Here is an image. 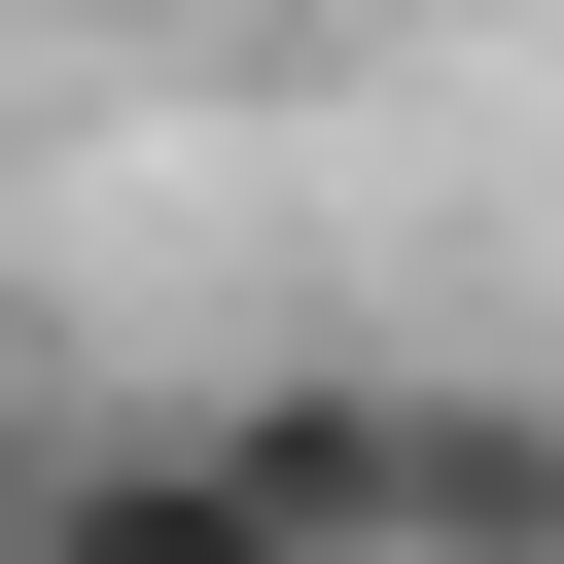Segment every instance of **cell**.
<instances>
[{
    "label": "cell",
    "instance_id": "obj_1",
    "mask_svg": "<svg viewBox=\"0 0 564 564\" xmlns=\"http://www.w3.org/2000/svg\"><path fill=\"white\" fill-rule=\"evenodd\" d=\"M212 458L282 494V564H388V529H423V388H352V352H282V388H212Z\"/></svg>",
    "mask_w": 564,
    "mask_h": 564
},
{
    "label": "cell",
    "instance_id": "obj_2",
    "mask_svg": "<svg viewBox=\"0 0 564 564\" xmlns=\"http://www.w3.org/2000/svg\"><path fill=\"white\" fill-rule=\"evenodd\" d=\"M388 564H564V388H423V529Z\"/></svg>",
    "mask_w": 564,
    "mask_h": 564
},
{
    "label": "cell",
    "instance_id": "obj_3",
    "mask_svg": "<svg viewBox=\"0 0 564 564\" xmlns=\"http://www.w3.org/2000/svg\"><path fill=\"white\" fill-rule=\"evenodd\" d=\"M35 564H282V494H247L212 423H141V458H70V494H35Z\"/></svg>",
    "mask_w": 564,
    "mask_h": 564
},
{
    "label": "cell",
    "instance_id": "obj_4",
    "mask_svg": "<svg viewBox=\"0 0 564 564\" xmlns=\"http://www.w3.org/2000/svg\"><path fill=\"white\" fill-rule=\"evenodd\" d=\"M35 494H70V423H35V388H0V564H35Z\"/></svg>",
    "mask_w": 564,
    "mask_h": 564
}]
</instances>
